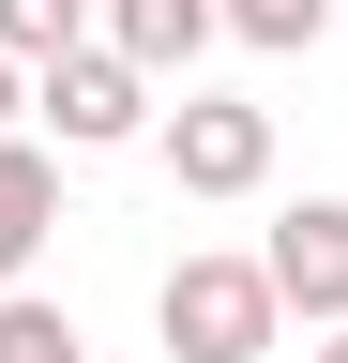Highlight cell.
<instances>
[{
  "mask_svg": "<svg viewBox=\"0 0 348 363\" xmlns=\"http://www.w3.org/2000/svg\"><path fill=\"white\" fill-rule=\"evenodd\" d=\"M152 333H167V363H273L288 303H273L257 257H182V272L152 288Z\"/></svg>",
  "mask_w": 348,
  "mask_h": 363,
  "instance_id": "1",
  "label": "cell"
},
{
  "mask_svg": "<svg viewBox=\"0 0 348 363\" xmlns=\"http://www.w3.org/2000/svg\"><path fill=\"white\" fill-rule=\"evenodd\" d=\"M30 121H46L61 152H121V136H152V76L121 61V45L76 30L61 61H30Z\"/></svg>",
  "mask_w": 348,
  "mask_h": 363,
  "instance_id": "2",
  "label": "cell"
},
{
  "mask_svg": "<svg viewBox=\"0 0 348 363\" xmlns=\"http://www.w3.org/2000/svg\"><path fill=\"white\" fill-rule=\"evenodd\" d=\"M152 136H167V182L182 197H257L273 182V106H242V91H182Z\"/></svg>",
  "mask_w": 348,
  "mask_h": 363,
  "instance_id": "3",
  "label": "cell"
},
{
  "mask_svg": "<svg viewBox=\"0 0 348 363\" xmlns=\"http://www.w3.org/2000/svg\"><path fill=\"white\" fill-rule=\"evenodd\" d=\"M257 272H273V303H288V318H348V197H303V212H273Z\"/></svg>",
  "mask_w": 348,
  "mask_h": 363,
  "instance_id": "4",
  "label": "cell"
},
{
  "mask_svg": "<svg viewBox=\"0 0 348 363\" xmlns=\"http://www.w3.org/2000/svg\"><path fill=\"white\" fill-rule=\"evenodd\" d=\"M46 227H61V152L0 121V288H16V272L46 257Z\"/></svg>",
  "mask_w": 348,
  "mask_h": 363,
  "instance_id": "5",
  "label": "cell"
},
{
  "mask_svg": "<svg viewBox=\"0 0 348 363\" xmlns=\"http://www.w3.org/2000/svg\"><path fill=\"white\" fill-rule=\"evenodd\" d=\"M212 30H228L212 0H106V45H121L137 76H197V45H212Z\"/></svg>",
  "mask_w": 348,
  "mask_h": 363,
  "instance_id": "6",
  "label": "cell"
},
{
  "mask_svg": "<svg viewBox=\"0 0 348 363\" xmlns=\"http://www.w3.org/2000/svg\"><path fill=\"white\" fill-rule=\"evenodd\" d=\"M0 363H91V348H76V318H61V303L0 288Z\"/></svg>",
  "mask_w": 348,
  "mask_h": 363,
  "instance_id": "7",
  "label": "cell"
},
{
  "mask_svg": "<svg viewBox=\"0 0 348 363\" xmlns=\"http://www.w3.org/2000/svg\"><path fill=\"white\" fill-rule=\"evenodd\" d=\"M91 30V0H0V61H61Z\"/></svg>",
  "mask_w": 348,
  "mask_h": 363,
  "instance_id": "8",
  "label": "cell"
},
{
  "mask_svg": "<svg viewBox=\"0 0 348 363\" xmlns=\"http://www.w3.org/2000/svg\"><path fill=\"white\" fill-rule=\"evenodd\" d=\"M212 16H228L242 45H273V61H288V45H318V30H333V0H212Z\"/></svg>",
  "mask_w": 348,
  "mask_h": 363,
  "instance_id": "9",
  "label": "cell"
},
{
  "mask_svg": "<svg viewBox=\"0 0 348 363\" xmlns=\"http://www.w3.org/2000/svg\"><path fill=\"white\" fill-rule=\"evenodd\" d=\"M318 363H348V318H318Z\"/></svg>",
  "mask_w": 348,
  "mask_h": 363,
  "instance_id": "10",
  "label": "cell"
},
{
  "mask_svg": "<svg viewBox=\"0 0 348 363\" xmlns=\"http://www.w3.org/2000/svg\"><path fill=\"white\" fill-rule=\"evenodd\" d=\"M16 106H30V91H16V61H0V121H16Z\"/></svg>",
  "mask_w": 348,
  "mask_h": 363,
  "instance_id": "11",
  "label": "cell"
}]
</instances>
